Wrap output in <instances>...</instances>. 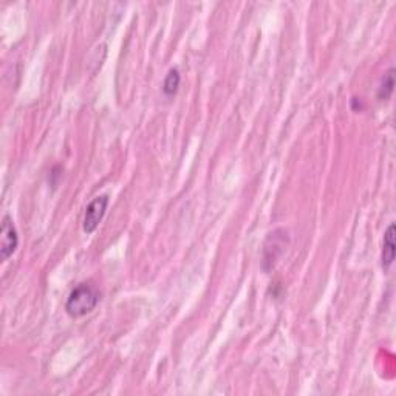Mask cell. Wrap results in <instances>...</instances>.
Instances as JSON below:
<instances>
[{"mask_svg":"<svg viewBox=\"0 0 396 396\" xmlns=\"http://www.w3.org/2000/svg\"><path fill=\"white\" fill-rule=\"evenodd\" d=\"M0 234H2V245H0V252H2V258L8 260L19 246V235L12 220L8 215L3 217L2 228H0Z\"/></svg>","mask_w":396,"mask_h":396,"instance_id":"4","label":"cell"},{"mask_svg":"<svg viewBox=\"0 0 396 396\" xmlns=\"http://www.w3.org/2000/svg\"><path fill=\"white\" fill-rule=\"evenodd\" d=\"M395 68H390V70L386 73V76L382 79V84L380 87V91H377V98L381 101H387V99L392 96L393 93V87H395Z\"/></svg>","mask_w":396,"mask_h":396,"instance_id":"6","label":"cell"},{"mask_svg":"<svg viewBox=\"0 0 396 396\" xmlns=\"http://www.w3.org/2000/svg\"><path fill=\"white\" fill-rule=\"evenodd\" d=\"M395 223H390L387 228L386 235H384V246H382V268L387 270L390 265L393 263L395 254H396V245H395Z\"/></svg>","mask_w":396,"mask_h":396,"instance_id":"5","label":"cell"},{"mask_svg":"<svg viewBox=\"0 0 396 396\" xmlns=\"http://www.w3.org/2000/svg\"><path fill=\"white\" fill-rule=\"evenodd\" d=\"M179 80H182V78H179L178 70H177V68H172V70L169 72V74L166 76L164 84H163L164 95H167V96L175 95L177 90H178V87H179Z\"/></svg>","mask_w":396,"mask_h":396,"instance_id":"7","label":"cell"},{"mask_svg":"<svg viewBox=\"0 0 396 396\" xmlns=\"http://www.w3.org/2000/svg\"><path fill=\"white\" fill-rule=\"evenodd\" d=\"M99 302V293L98 291L90 287V285H79V287L74 288L70 296H68L67 303H65V311L68 313L70 318H82V316L91 313L93 309L96 308Z\"/></svg>","mask_w":396,"mask_h":396,"instance_id":"1","label":"cell"},{"mask_svg":"<svg viewBox=\"0 0 396 396\" xmlns=\"http://www.w3.org/2000/svg\"><path fill=\"white\" fill-rule=\"evenodd\" d=\"M107 206H109V195H99L89 204V206H87L84 215V231L87 234L96 231L99 223L104 219Z\"/></svg>","mask_w":396,"mask_h":396,"instance_id":"2","label":"cell"},{"mask_svg":"<svg viewBox=\"0 0 396 396\" xmlns=\"http://www.w3.org/2000/svg\"><path fill=\"white\" fill-rule=\"evenodd\" d=\"M287 243H288L287 232L282 231V229H278V231H274L272 234H270V237L265 243V250H263V268H265L266 263H270L268 270L274 266V263L277 262V258L282 256L285 248H287Z\"/></svg>","mask_w":396,"mask_h":396,"instance_id":"3","label":"cell"}]
</instances>
